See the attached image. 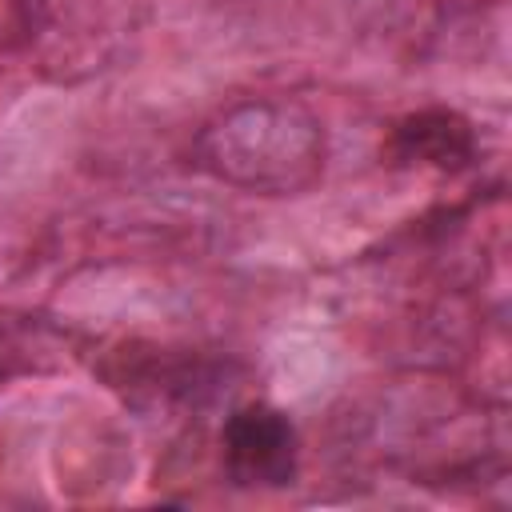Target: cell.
<instances>
[{
  "label": "cell",
  "mask_w": 512,
  "mask_h": 512,
  "mask_svg": "<svg viewBox=\"0 0 512 512\" xmlns=\"http://www.w3.org/2000/svg\"><path fill=\"white\" fill-rule=\"evenodd\" d=\"M324 124L296 100L256 96L224 108L196 136V164L244 192L296 196L324 176Z\"/></svg>",
  "instance_id": "6da1fadb"
},
{
  "label": "cell",
  "mask_w": 512,
  "mask_h": 512,
  "mask_svg": "<svg viewBox=\"0 0 512 512\" xmlns=\"http://www.w3.org/2000/svg\"><path fill=\"white\" fill-rule=\"evenodd\" d=\"M388 156L396 164L460 172L476 160V128L452 108H420V112L396 120V128L388 136Z\"/></svg>",
  "instance_id": "3957f363"
},
{
  "label": "cell",
  "mask_w": 512,
  "mask_h": 512,
  "mask_svg": "<svg viewBox=\"0 0 512 512\" xmlns=\"http://www.w3.org/2000/svg\"><path fill=\"white\" fill-rule=\"evenodd\" d=\"M220 460L236 488H288L300 468L296 424L272 404H244L220 428Z\"/></svg>",
  "instance_id": "7a4b0ae2"
}]
</instances>
